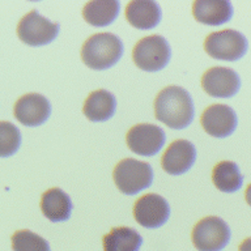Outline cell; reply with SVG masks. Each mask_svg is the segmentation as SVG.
Listing matches in <instances>:
<instances>
[{
    "instance_id": "6da1fadb",
    "label": "cell",
    "mask_w": 251,
    "mask_h": 251,
    "mask_svg": "<svg viewBox=\"0 0 251 251\" xmlns=\"http://www.w3.org/2000/svg\"><path fill=\"white\" fill-rule=\"evenodd\" d=\"M157 121L173 129L186 128L194 119V102L187 90L180 86H168L154 100Z\"/></svg>"
},
{
    "instance_id": "7a4b0ae2",
    "label": "cell",
    "mask_w": 251,
    "mask_h": 251,
    "mask_svg": "<svg viewBox=\"0 0 251 251\" xmlns=\"http://www.w3.org/2000/svg\"><path fill=\"white\" fill-rule=\"evenodd\" d=\"M123 43L111 33H100L86 39L81 49V59L92 70L103 71L111 68L121 60Z\"/></svg>"
},
{
    "instance_id": "3957f363",
    "label": "cell",
    "mask_w": 251,
    "mask_h": 251,
    "mask_svg": "<svg viewBox=\"0 0 251 251\" xmlns=\"http://www.w3.org/2000/svg\"><path fill=\"white\" fill-rule=\"evenodd\" d=\"M113 178L119 191L126 195H136L152 184L153 170L148 162L125 158L115 166Z\"/></svg>"
},
{
    "instance_id": "277c9868",
    "label": "cell",
    "mask_w": 251,
    "mask_h": 251,
    "mask_svg": "<svg viewBox=\"0 0 251 251\" xmlns=\"http://www.w3.org/2000/svg\"><path fill=\"white\" fill-rule=\"evenodd\" d=\"M172 50L168 41L161 35H149L135 45L132 59L137 68L145 72H157L168 66Z\"/></svg>"
},
{
    "instance_id": "5b68a950",
    "label": "cell",
    "mask_w": 251,
    "mask_h": 251,
    "mask_svg": "<svg viewBox=\"0 0 251 251\" xmlns=\"http://www.w3.org/2000/svg\"><path fill=\"white\" fill-rule=\"evenodd\" d=\"M249 42L241 31L225 29L215 31L205 38L204 50L211 58L225 62H235L247 52Z\"/></svg>"
},
{
    "instance_id": "8992f818",
    "label": "cell",
    "mask_w": 251,
    "mask_h": 251,
    "mask_svg": "<svg viewBox=\"0 0 251 251\" xmlns=\"http://www.w3.org/2000/svg\"><path fill=\"white\" fill-rule=\"evenodd\" d=\"M191 237L194 246L199 251H221L227 246L231 233L223 219L209 216L196 224Z\"/></svg>"
},
{
    "instance_id": "52a82bcc",
    "label": "cell",
    "mask_w": 251,
    "mask_h": 251,
    "mask_svg": "<svg viewBox=\"0 0 251 251\" xmlns=\"http://www.w3.org/2000/svg\"><path fill=\"white\" fill-rule=\"evenodd\" d=\"M59 24L51 23L38 12L31 11L20 20L17 25L19 38L30 46H43L49 45L58 37Z\"/></svg>"
},
{
    "instance_id": "ba28073f",
    "label": "cell",
    "mask_w": 251,
    "mask_h": 251,
    "mask_svg": "<svg viewBox=\"0 0 251 251\" xmlns=\"http://www.w3.org/2000/svg\"><path fill=\"white\" fill-rule=\"evenodd\" d=\"M164 129L154 125L133 126L127 132L126 140L128 148L139 156L152 157L160 152L165 144Z\"/></svg>"
},
{
    "instance_id": "9c48e42d",
    "label": "cell",
    "mask_w": 251,
    "mask_h": 251,
    "mask_svg": "<svg viewBox=\"0 0 251 251\" xmlns=\"http://www.w3.org/2000/svg\"><path fill=\"white\" fill-rule=\"evenodd\" d=\"M170 207L162 196L147 194L136 200L133 207V217L139 225L147 229H157L169 220Z\"/></svg>"
},
{
    "instance_id": "30bf717a",
    "label": "cell",
    "mask_w": 251,
    "mask_h": 251,
    "mask_svg": "<svg viewBox=\"0 0 251 251\" xmlns=\"http://www.w3.org/2000/svg\"><path fill=\"white\" fill-rule=\"evenodd\" d=\"M201 86L212 97L230 98L238 93L241 78L238 74L226 67H213L201 77Z\"/></svg>"
},
{
    "instance_id": "8fae6325",
    "label": "cell",
    "mask_w": 251,
    "mask_h": 251,
    "mask_svg": "<svg viewBox=\"0 0 251 251\" xmlns=\"http://www.w3.org/2000/svg\"><path fill=\"white\" fill-rule=\"evenodd\" d=\"M16 119L27 127H37L49 119L51 105L46 97L38 93H29L17 100L13 109Z\"/></svg>"
},
{
    "instance_id": "7c38bea8",
    "label": "cell",
    "mask_w": 251,
    "mask_h": 251,
    "mask_svg": "<svg viewBox=\"0 0 251 251\" xmlns=\"http://www.w3.org/2000/svg\"><path fill=\"white\" fill-rule=\"evenodd\" d=\"M237 114L227 105H212L207 107L201 115V126L204 131L213 137L230 136L237 128Z\"/></svg>"
},
{
    "instance_id": "4fadbf2b",
    "label": "cell",
    "mask_w": 251,
    "mask_h": 251,
    "mask_svg": "<svg viewBox=\"0 0 251 251\" xmlns=\"http://www.w3.org/2000/svg\"><path fill=\"white\" fill-rule=\"evenodd\" d=\"M196 161V149L188 140H176L169 145L161 158V165L170 176L187 173Z\"/></svg>"
},
{
    "instance_id": "5bb4252c",
    "label": "cell",
    "mask_w": 251,
    "mask_h": 251,
    "mask_svg": "<svg viewBox=\"0 0 251 251\" xmlns=\"http://www.w3.org/2000/svg\"><path fill=\"white\" fill-rule=\"evenodd\" d=\"M192 13L199 23L219 26L229 23L233 17V5L226 0H196Z\"/></svg>"
},
{
    "instance_id": "9a60e30c",
    "label": "cell",
    "mask_w": 251,
    "mask_h": 251,
    "mask_svg": "<svg viewBox=\"0 0 251 251\" xmlns=\"http://www.w3.org/2000/svg\"><path fill=\"white\" fill-rule=\"evenodd\" d=\"M126 17L133 27L148 30L161 21V8L152 0H132L126 7Z\"/></svg>"
},
{
    "instance_id": "2e32d148",
    "label": "cell",
    "mask_w": 251,
    "mask_h": 251,
    "mask_svg": "<svg viewBox=\"0 0 251 251\" xmlns=\"http://www.w3.org/2000/svg\"><path fill=\"white\" fill-rule=\"evenodd\" d=\"M117 109V100L105 89L96 90L84 102V115L92 122H105L113 118Z\"/></svg>"
},
{
    "instance_id": "e0dca14e",
    "label": "cell",
    "mask_w": 251,
    "mask_h": 251,
    "mask_svg": "<svg viewBox=\"0 0 251 251\" xmlns=\"http://www.w3.org/2000/svg\"><path fill=\"white\" fill-rule=\"evenodd\" d=\"M41 209L45 217L52 223L67 221L72 212V201L63 190L55 187L42 195Z\"/></svg>"
},
{
    "instance_id": "ac0fdd59",
    "label": "cell",
    "mask_w": 251,
    "mask_h": 251,
    "mask_svg": "<svg viewBox=\"0 0 251 251\" xmlns=\"http://www.w3.org/2000/svg\"><path fill=\"white\" fill-rule=\"evenodd\" d=\"M121 4L117 0H93L82 8V16L88 24L102 27L113 24L119 15Z\"/></svg>"
},
{
    "instance_id": "d6986e66",
    "label": "cell",
    "mask_w": 251,
    "mask_h": 251,
    "mask_svg": "<svg viewBox=\"0 0 251 251\" xmlns=\"http://www.w3.org/2000/svg\"><path fill=\"white\" fill-rule=\"evenodd\" d=\"M103 251H139L143 238L135 229L119 226L111 229L102 239Z\"/></svg>"
},
{
    "instance_id": "ffe728a7",
    "label": "cell",
    "mask_w": 251,
    "mask_h": 251,
    "mask_svg": "<svg viewBox=\"0 0 251 251\" xmlns=\"http://www.w3.org/2000/svg\"><path fill=\"white\" fill-rule=\"evenodd\" d=\"M212 182L223 192H235L242 187L243 176L239 172L238 165L233 161H221L212 172Z\"/></svg>"
},
{
    "instance_id": "44dd1931",
    "label": "cell",
    "mask_w": 251,
    "mask_h": 251,
    "mask_svg": "<svg viewBox=\"0 0 251 251\" xmlns=\"http://www.w3.org/2000/svg\"><path fill=\"white\" fill-rule=\"evenodd\" d=\"M13 251H50V245L31 230H19L12 235Z\"/></svg>"
},
{
    "instance_id": "7402d4cb",
    "label": "cell",
    "mask_w": 251,
    "mask_h": 251,
    "mask_svg": "<svg viewBox=\"0 0 251 251\" xmlns=\"http://www.w3.org/2000/svg\"><path fill=\"white\" fill-rule=\"evenodd\" d=\"M21 132L9 122H0V157H9L19 151Z\"/></svg>"
},
{
    "instance_id": "603a6c76",
    "label": "cell",
    "mask_w": 251,
    "mask_h": 251,
    "mask_svg": "<svg viewBox=\"0 0 251 251\" xmlns=\"http://www.w3.org/2000/svg\"><path fill=\"white\" fill-rule=\"evenodd\" d=\"M239 251H251V238L245 239L241 246H239Z\"/></svg>"
},
{
    "instance_id": "cb8c5ba5",
    "label": "cell",
    "mask_w": 251,
    "mask_h": 251,
    "mask_svg": "<svg viewBox=\"0 0 251 251\" xmlns=\"http://www.w3.org/2000/svg\"><path fill=\"white\" fill-rule=\"evenodd\" d=\"M245 198H246L247 204L251 207V184H249V187L246 188V194H245Z\"/></svg>"
}]
</instances>
